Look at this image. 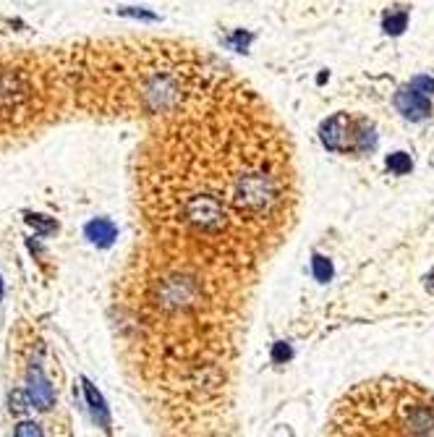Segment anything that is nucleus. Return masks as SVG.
<instances>
[{
    "label": "nucleus",
    "instance_id": "obj_12",
    "mask_svg": "<svg viewBox=\"0 0 434 437\" xmlns=\"http://www.w3.org/2000/svg\"><path fill=\"white\" fill-rule=\"evenodd\" d=\"M26 223L32 225V228H37L39 233H50V231H55V223H53V220H42V215H29V217H26Z\"/></svg>",
    "mask_w": 434,
    "mask_h": 437
},
{
    "label": "nucleus",
    "instance_id": "obj_6",
    "mask_svg": "<svg viewBox=\"0 0 434 437\" xmlns=\"http://www.w3.org/2000/svg\"><path fill=\"white\" fill-rule=\"evenodd\" d=\"M84 393H87V401H89V406H92V411H94V419H100V425L110 427V413H107V406L105 401H102V395L94 390V385L89 382V380H84Z\"/></svg>",
    "mask_w": 434,
    "mask_h": 437
},
{
    "label": "nucleus",
    "instance_id": "obj_8",
    "mask_svg": "<svg viewBox=\"0 0 434 437\" xmlns=\"http://www.w3.org/2000/svg\"><path fill=\"white\" fill-rule=\"evenodd\" d=\"M388 168L392 170V173H398V176H406V173H411V154H406V152H395V154H390L388 157Z\"/></svg>",
    "mask_w": 434,
    "mask_h": 437
},
{
    "label": "nucleus",
    "instance_id": "obj_14",
    "mask_svg": "<svg viewBox=\"0 0 434 437\" xmlns=\"http://www.w3.org/2000/svg\"><path fill=\"white\" fill-rule=\"evenodd\" d=\"M291 356H293V351H291V346H288V343H275V348H272V359H275L278 364L288 362Z\"/></svg>",
    "mask_w": 434,
    "mask_h": 437
},
{
    "label": "nucleus",
    "instance_id": "obj_3",
    "mask_svg": "<svg viewBox=\"0 0 434 437\" xmlns=\"http://www.w3.org/2000/svg\"><path fill=\"white\" fill-rule=\"evenodd\" d=\"M26 395H29V401H32V409H39V411H50L53 403H55V390H53L50 380L42 375V369L37 364L29 369Z\"/></svg>",
    "mask_w": 434,
    "mask_h": 437
},
{
    "label": "nucleus",
    "instance_id": "obj_15",
    "mask_svg": "<svg viewBox=\"0 0 434 437\" xmlns=\"http://www.w3.org/2000/svg\"><path fill=\"white\" fill-rule=\"evenodd\" d=\"M0 296H3V285H0Z\"/></svg>",
    "mask_w": 434,
    "mask_h": 437
},
{
    "label": "nucleus",
    "instance_id": "obj_5",
    "mask_svg": "<svg viewBox=\"0 0 434 437\" xmlns=\"http://www.w3.org/2000/svg\"><path fill=\"white\" fill-rule=\"evenodd\" d=\"M116 236H118L116 225L110 223V220H105V217H97L92 223H87V238L92 244H97V247H110L116 241Z\"/></svg>",
    "mask_w": 434,
    "mask_h": 437
},
{
    "label": "nucleus",
    "instance_id": "obj_13",
    "mask_svg": "<svg viewBox=\"0 0 434 437\" xmlns=\"http://www.w3.org/2000/svg\"><path fill=\"white\" fill-rule=\"evenodd\" d=\"M13 435L16 437H35V435H42V429H39V425H35V422H21V425L13 429Z\"/></svg>",
    "mask_w": 434,
    "mask_h": 437
},
{
    "label": "nucleus",
    "instance_id": "obj_2",
    "mask_svg": "<svg viewBox=\"0 0 434 437\" xmlns=\"http://www.w3.org/2000/svg\"><path fill=\"white\" fill-rule=\"evenodd\" d=\"M319 139L332 152L369 154L374 152L377 147V129L372 121L351 118L348 113H338V116H332L322 123Z\"/></svg>",
    "mask_w": 434,
    "mask_h": 437
},
{
    "label": "nucleus",
    "instance_id": "obj_11",
    "mask_svg": "<svg viewBox=\"0 0 434 437\" xmlns=\"http://www.w3.org/2000/svg\"><path fill=\"white\" fill-rule=\"evenodd\" d=\"M411 87L416 89V92H422V95L429 97L434 92V79L432 76H416V79L411 82Z\"/></svg>",
    "mask_w": 434,
    "mask_h": 437
},
{
    "label": "nucleus",
    "instance_id": "obj_7",
    "mask_svg": "<svg viewBox=\"0 0 434 437\" xmlns=\"http://www.w3.org/2000/svg\"><path fill=\"white\" fill-rule=\"evenodd\" d=\"M406 24H408V11H390L382 26H385L388 35H400L406 29Z\"/></svg>",
    "mask_w": 434,
    "mask_h": 437
},
{
    "label": "nucleus",
    "instance_id": "obj_4",
    "mask_svg": "<svg viewBox=\"0 0 434 437\" xmlns=\"http://www.w3.org/2000/svg\"><path fill=\"white\" fill-rule=\"evenodd\" d=\"M395 107L403 118L408 121H424L429 113H432V102L429 97L416 92L413 87H403L398 95H395Z\"/></svg>",
    "mask_w": 434,
    "mask_h": 437
},
{
    "label": "nucleus",
    "instance_id": "obj_9",
    "mask_svg": "<svg viewBox=\"0 0 434 437\" xmlns=\"http://www.w3.org/2000/svg\"><path fill=\"white\" fill-rule=\"evenodd\" d=\"M311 267H314V278H317L319 283H327L329 278H332V265H329L327 257H322V254H314V260H311Z\"/></svg>",
    "mask_w": 434,
    "mask_h": 437
},
{
    "label": "nucleus",
    "instance_id": "obj_1",
    "mask_svg": "<svg viewBox=\"0 0 434 437\" xmlns=\"http://www.w3.org/2000/svg\"><path fill=\"white\" fill-rule=\"evenodd\" d=\"M329 435H434V393L398 377L353 388L327 422Z\"/></svg>",
    "mask_w": 434,
    "mask_h": 437
},
{
    "label": "nucleus",
    "instance_id": "obj_10",
    "mask_svg": "<svg viewBox=\"0 0 434 437\" xmlns=\"http://www.w3.org/2000/svg\"><path fill=\"white\" fill-rule=\"evenodd\" d=\"M32 409V401H29V395H26V390H13L11 393V411L16 416H21Z\"/></svg>",
    "mask_w": 434,
    "mask_h": 437
}]
</instances>
